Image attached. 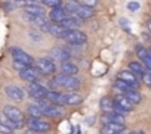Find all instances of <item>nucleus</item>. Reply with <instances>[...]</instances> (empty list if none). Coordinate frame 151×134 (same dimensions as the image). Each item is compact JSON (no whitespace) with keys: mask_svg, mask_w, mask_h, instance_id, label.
<instances>
[{"mask_svg":"<svg viewBox=\"0 0 151 134\" xmlns=\"http://www.w3.org/2000/svg\"><path fill=\"white\" fill-rule=\"evenodd\" d=\"M101 109H102L105 113L113 112V111H114V103H113L108 97H102V99H101Z\"/></svg>","mask_w":151,"mask_h":134,"instance_id":"nucleus-27","label":"nucleus"},{"mask_svg":"<svg viewBox=\"0 0 151 134\" xmlns=\"http://www.w3.org/2000/svg\"><path fill=\"white\" fill-rule=\"evenodd\" d=\"M82 22H83V19L82 18H79L77 15H68L62 22H61V25L62 27H65L67 30H76L77 27H80L82 25Z\"/></svg>","mask_w":151,"mask_h":134,"instance_id":"nucleus-14","label":"nucleus"},{"mask_svg":"<svg viewBox=\"0 0 151 134\" xmlns=\"http://www.w3.org/2000/svg\"><path fill=\"white\" fill-rule=\"evenodd\" d=\"M3 112H5V113L8 115V118L12 119L19 128L24 127V124H25V116H24V112H22L21 109H18V108L14 106V105H6V106L3 108Z\"/></svg>","mask_w":151,"mask_h":134,"instance_id":"nucleus-4","label":"nucleus"},{"mask_svg":"<svg viewBox=\"0 0 151 134\" xmlns=\"http://www.w3.org/2000/svg\"><path fill=\"white\" fill-rule=\"evenodd\" d=\"M12 134H14V133H12Z\"/></svg>","mask_w":151,"mask_h":134,"instance_id":"nucleus-42","label":"nucleus"},{"mask_svg":"<svg viewBox=\"0 0 151 134\" xmlns=\"http://www.w3.org/2000/svg\"><path fill=\"white\" fill-rule=\"evenodd\" d=\"M117 80L126 81V83L132 84L133 87H138V81H139V78H138L132 71H120L119 75H117Z\"/></svg>","mask_w":151,"mask_h":134,"instance_id":"nucleus-19","label":"nucleus"},{"mask_svg":"<svg viewBox=\"0 0 151 134\" xmlns=\"http://www.w3.org/2000/svg\"><path fill=\"white\" fill-rule=\"evenodd\" d=\"M24 134H39V133H36V131H33V130H30V128H28Z\"/></svg>","mask_w":151,"mask_h":134,"instance_id":"nucleus-38","label":"nucleus"},{"mask_svg":"<svg viewBox=\"0 0 151 134\" xmlns=\"http://www.w3.org/2000/svg\"><path fill=\"white\" fill-rule=\"evenodd\" d=\"M117 134H122V133H117Z\"/></svg>","mask_w":151,"mask_h":134,"instance_id":"nucleus-41","label":"nucleus"},{"mask_svg":"<svg viewBox=\"0 0 151 134\" xmlns=\"http://www.w3.org/2000/svg\"><path fill=\"white\" fill-rule=\"evenodd\" d=\"M15 8H17L15 0H5V2H3V9H5L6 12H12Z\"/></svg>","mask_w":151,"mask_h":134,"instance_id":"nucleus-31","label":"nucleus"},{"mask_svg":"<svg viewBox=\"0 0 151 134\" xmlns=\"http://www.w3.org/2000/svg\"><path fill=\"white\" fill-rule=\"evenodd\" d=\"M5 94L8 99L14 100V102H22L25 99V90L15 86V84H9L5 87Z\"/></svg>","mask_w":151,"mask_h":134,"instance_id":"nucleus-8","label":"nucleus"},{"mask_svg":"<svg viewBox=\"0 0 151 134\" xmlns=\"http://www.w3.org/2000/svg\"><path fill=\"white\" fill-rule=\"evenodd\" d=\"M40 3H43L45 6H49L50 9L52 8H59L62 5V0H39Z\"/></svg>","mask_w":151,"mask_h":134,"instance_id":"nucleus-30","label":"nucleus"},{"mask_svg":"<svg viewBox=\"0 0 151 134\" xmlns=\"http://www.w3.org/2000/svg\"><path fill=\"white\" fill-rule=\"evenodd\" d=\"M68 16V13H67V9H64V8H52L50 9V12H49V19L52 21V22H56V24H61L65 18Z\"/></svg>","mask_w":151,"mask_h":134,"instance_id":"nucleus-13","label":"nucleus"},{"mask_svg":"<svg viewBox=\"0 0 151 134\" xmlns=\"http://www.w3.org/2000/svg\"><path fill=\"white\" fill-rule=\"evenodd\" d=\"M86 38H88L86 34L82 33L80 30H68L67 37H65V40L73 46H80V44L86 43Z\"/></svg>","mask_w":151,"mask_h":134,"instance_id":"nucleus-11","label":"nucleus"},{"mask_svg":"<svg viewBox=\"0 0 151 134\" xmlns=\"http://www.w3.org/2000/svg\"><path fill=\"white\" fill-rule=\"evenodd\" d=\"M74 15H77L82 19H89L95 15V11H93V8H89V6H85V5L79 3L77 8H76V11H74Z\"/></svg>","mask_w":151,"mask_h":134,"instance_id":"nucleus-18","label":"nucleus"},{"mask_svg":"<svg viewBox=\"0 0 151 134\" xmlns=\"http://www.w3.org/2000/svg\"><path fill=\"white\" fill-rule=\"evenodd\" d=\"M123 96H124L127 100H130L133 105H136V103H139V102L142 100L141 93H139V91H136L135 89H132V90H126V91L123 93Z\"/></svg>","mask_w":151,"mask_h":134,"instance_id":"nucleus-24","label":"nucleus"},{"mask_svg":"<svg viewBox=\"0 0 151 134\" xmlns=\"http://www.w3.org/2000/svg\"><path fill=\"white\" fill-rule=\"evenodd\" d=\"M61 71L65 75H77L79 68H77V65H74V63H71V62L67 60V62H62L61 63Z\"/></svg>","mask_w":151,"mask_h":134,"instance_id":"nucleus-23","label":"nucleus"},{"mask_svg":"<svg viewBox=\"0 0 151 134\" xmlns=\"http://www.w3.org/2000/svg\"><path fill=\"white\" fill-rule=\"evenodd\" d=\"M27 94L34 99V100H40V99H46V94H47V89L40 86L39 83H28L27 89H25Z\"/></svg>","mask_w":151,"mask_h":134,"instance_id":"nucleus-7","label":"nucleus"},{"mask_svg":"<svg viewBox=\"0 0 151 134\" xmlns=\"http://www.w3.org/2000/svg\"><path fill=\"white\" fill-rule=\"evenodd\" d=\"M25 124H27V127H28L30 130H33V131H36V133H39V134H45V133L50 131V128H52L50 122L46 121V119H42V116H40V118L28 116V118L25 119Z\"/></svg>","mask_w":151,"mask_h":134,"instance_id":"nucleus-3","label":"nucleus"},{"mask_svg":"<svg viewBox=\"0 0 151 134\" xmlns=\"http://www.w3.org/2000/svg\"><path fill=\"white\" fill-rule=\"evenodd\" d=\"M52 83L58 84L59 87H62V89H65L68 91H76L80 87V80H77L74 75H65V74L55 75Z\"/></svg>","mask_w":151,"mask_h":134,"instance_id":"nucleus-2","label":"nucleus"},{"mask_svg":"<svg viewBox=\"0 0 151 134\" xmlns=\"http://www.w3.org/2000/svg\"><path fill=\"white\" fill-rule=\"evenodd\" d=\"M27 113H28V116H36V118L43 116V113H42V111H40V108L37 105H30L27 108Z\"/></svg>","mask_w":151,"mask_h":134,"instance_id":"nucleus-28","label":"nucleus"},{"mask_svg":"<svg viewBox=\"0 0 151 134\" xmlns=\"http://www.w3.org/2000/svg\"><path fill=\"white\" fill-rule=\"evenodd\" d=\"M83 102V96L77 91H68L64 94V103L68 106H76Z\"/></svg>","mask_w":151,"mask_h":134,"instance_id":"nucleus-15","label":"nucleus"},{"mask_svg":"<svg viewBox=\"0 0 151 134\" xmlns=\"http://www.w3.org/2000/svg\"><path fill=\"white\" fill-rule=\"evenodd\" d=\"M148 52H150V55H151V50H148Z\"/></svg>","mask_w":151,"mask_h":134,"instance_id":"nucleus-40","label":"nucleus"},{"mask_svg":"<svg viewBox=\"0 0 151 134\" xmlns=\"http://www.w3.org/2000/svg\"><path fill=\"white\" fill-rule=\"evenodd\" d=\"M47 33H49L52 37H56V38H65L68 30H67L65 27H62L61 24L52 22V24H47Z\"/></svg>","mask_w":151,"mask_h":134,"instance_id":"nucleus-12","label":"nucleus"},{"mask_svg":"<svg viewBox=\"0 0 151 134\" xmlns=\"http://www.w3.org/2000/svg\"><path fill=\"white\" fill-rule=\"evenodd\" d=\"M34 65H36V68L40 71V74H43V75H52L56 71V66H55L52 57H40V59L36 60Z\"/></svg>","mask_w":151,"mask_h":134,"instance_id":"nucleus-6","label":"nucleus"},{"mask_svg":"<svg viewBox=\"0 0 151 134\" xmlns=\"http://www.w3.org/2000/svg\"><path fill=\"white\" fill-rule=\"evenodd\" d=\"M139 2H129L127 3V9L130 11V12H135V11H138L139 9Z\"/></svg>","mask_w":151,"mask_h":134,"instance_id":"nucleus-35","label":"nucleus"},{"mask_svg":"<svg viewBox=\"0 0 151 134\" xmlns=\"http://www.w3.org/2000/svg\"><path fill=\"white\" fill-rule=\"evenodd\" d=\"M45 134H46V133H45Z\"/></svg>","mask_w":151,"mask_h":134,"instance_id":"nucleus-43","label":"nucleus"},{"mask_svg":"<svg viewBox=\"0 0 151 134\" xmlns=\"http://www.w3.org/2000/svg\"><path fill=\"white\" fill-rule=\"evenodd\" d=\"M46 99L53 103V105H58V106H64V94L61 91H56V90H47V94H46Z\"/></svg>","mask_w":151,"mask_h":134,"instance_id":"nucleus-20","label":"nucleus"},{"mask_svg":"<svg viewBox=\"0 0 151 134\" xmlns=\"http://www.w3.org/2000/svg\"><path fill=\"white\" fill-rule=\"evenodd\" d=\"M0 122L5 124V125H6V127H9V128H12V130H21V128H19V127H18L12 119H9V118H8V115H6L3 111L0 112Z\"/></svg>","mask_w":151,"mask_h":134,"instance_id":"nucleus-26","label":"nucleus"},{"mask_svg":"<svg viewBox=\"0 0 151 134\" xmlns=\"http://www.w3.org/2000/svg\"><path fill=\"white\" fill-rule=\"evenodd\" d=\"M124 131V124H119V122H107L102 130L101 134H117V133H123Z\"/></svg>","mask_w":151,"mask_h":134,"instance_id":"nucleus-17","label":"nucleus"},{"mask_svg":"<svg viewBox=\"0 0 151 134\" xmlns=\"http://www.w3.org/2000/svg\"><path fill=\"white\" fill-rule=\"evenodd\" d=\"M120 24H122V27H123L124 30H129V21H126L124 18H122V19H120Z\"/></svg>","mask_w":151,"mask_h":134,"instance_id":"nucleus-36","label":"nucleus"},{"mask_svg":"<svg viewBox=\"0 0 151 134\" xmlns=\"http://www.w3.org/2000/svg\"><path fill=\"white\" fill-rule=\"evenodd\" d=\"M11 56L15 62H21V63H25L28 66H34V63H36V60L31 55H28L25 50H22L21 47H17V46L11 47Z\"/></svg>","mask_w":151,"mask_h":134,"instance_id":"nucleus-5","label":"nucleus"},{"mask_svg":"<svg viewBox=\"0 0 151 134\" xmlns=\"http://www.w3.org/2000/svg\"><path fill=\"white\" fill-rule=\"evenodd\" d=\"M22 12L24 13H28V15H39V16H45V8L37 5V3H31V5H27L22 8Z\"/></svg>","mask_w":151,"mask_h":134,"instance_id":"nucleus-21","label":"nucleus"},{"mask_svg":"<svg viewBox=\"0 0 151 134\" xmlns=\"http://www.w3.org/2000/svg\"><path fill=\"white\" fill-rule=\"evenodd\" d=\"M129 134H145L144 131H141V130H133V131H130Z\"/></svg>","mask_w":151,"mask_h":134,"instance_id":"nucleus-37","label":"nucleus"},{"mask_svg":"<svg viewBox=\"0 0 151 134\" xmlns=\"http://www.w3.org/2000/svg\"><path fill=\"white\" fill-rule=\"evenodd\" d=\"M37 102V106L40 108L43 116H47V118H53V119H59L65 115L64 109L58 105H53L50 103L47 99H40V100H36Z\"/></svg>","mask_w":151,"mask_h":134,"instance_id":"nucleus-1","label":"nucleus"},{"mask_svg":"<svg viewBox=\"0 0 151 134\" xmlns=\"http://www.w3.org/2000/svg\"><path fill=\"white\" fill-rule=\"evenodd\" d=\"M50 57H52L53 60H59V62L62 63V62L70 60V53H68V50H65V49H62V47H52V50H50Z\"/></svg>","mask_w":151,"mask_h":134,"instance_id":"nucleus-16","label":"nucleus"},{"mask_svg":"<svg viewBox=\"0 0 151 134\" xmlns=\"http://www.w3.org/2000/svg\"><path fill=\"white\" fill-rule=\"evenodd\" d=\"M113 103H114V111L119 112V113H122V115L126 113V112L133 111V103L130 100H127L124 96H117Z\"/></svg>","mask_w":151,"mask_h":134,"instance_id":"nucleus-10","label":"nucleus"},{"mask_svg":"<svg viewBox=\"0 0 151 134\" xmlns=\"http://www.w3.org/2000/svg\"><path fill=\"white\" fill-rule=\"evenodd\" d=\"M141 80H142V83H144L147 87H150V89H151V71H145Z\"/></svg>","mask_w":151,"mask_h":134,"instance_id":"nucleus-32","label":"nucleus"},{"mask_svg":"<svg viewBox=\"0 0 151 134\" xmlns=\"http://www.w3.org/2000/svg\"><path fill=\"white\" fill-rule=\"evenodd\" d=\"M12 133H14L12 128H9V127H6L5 124L0 122V134H12Z\"/></svg>","mask_w":151,"mask_h":134,"instance_id":"nucleus-34","label":"nucleus"},{"mask_svg":"<svg viewBox=\"0 0 151 134\" xmlns=\"http://www.w3.org/2000/svg\"><path fill=\"white\" fill-rule=\"evenodd\" d=\"M93 121H95V118L92 116V118H88V121H86V122H88V124L91 125V124H93Z\"/></svg>","mask_w":151,"mask_h":134,"instance_id":"nucleus-39","label":"nucleus"},{"mask_svg":"<svg viewBox=\"0 0 151 134\" xmlns=\"http://www.w3.org/2000/svg\"><path fill=\"white\" fill-rule=\"evenodd\" d=\"M116 87H117L119 90H122L123 93H124L126 90H132V89L136 90V87H133L132 84H129V83H126V81H122V80H116Z\"/></svg>","mask_w":151,"mask_h":134,"instance_id":"nucleus-29","label":"nucleus"},{"mask_svg":"<svg viewBox=\"0 0 151 134\" xmlns=\"http://www.w3.org/2000/svg\"><path fill=\"white\" fill-rule=\"evenodd\" d=\"M102 121H105V124H107V122H119V124H124V116H123L122 113L113 111V112L105 113V115L102 116Z\"/></svg>","mask_w":151,"mask_h":134,"instance_id":"nucleus-22","label":"nucleus"},{"mask_svg":"<svg viewBox=\"0 0 151 134\" xmlns=\"http://www.w3.org/2000/svg\"><path fill=\"white\" fill-rule=\"evenodd\" d=\"M129 71H132L138 78H142V75H144V72H145L144 66H142L139 62H130V63H129Z\"/></svg>","mask_w":151,"mask_h":134,"instance_id":"nucleus-25","label":"nucleus"},{"mask_svg":"<svg viewBox=\"0 0 151 134\" xmlns=\"http://www.w3.org/2000/svg\"><path fill=\"white\" fill-rule=\"evenodd\" d=\"M80 5L89 6V8H95L98 5V0H80Z\"/></svg>","mask_w":151,"mask_h":134,"instance_id":"nucleus-33","label":"nucleus"},{"mask_svg":"<svg viewBox=\"0 0 151 134\" xmlns=\"http://www.w3.org/2000/svg\"><path fill=\"white\" fill-rule=\"evenodd\" d=\"M19 78L27 81V83H37L40 80V71L37 68H34V66H27V68H24L22 71L18 72Z\"/></svg>","mask_w":151,"mask_h":134,"instance_id":"nucleus-9","label":"nucleus"}]
</instances>
